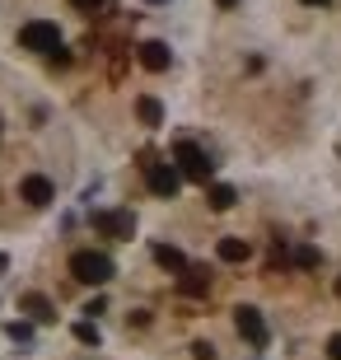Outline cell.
<instances>
[{
  "label": "cell",
  "mask_w": 341,
  "mask_h": 360,
  "mask_svg": "<svg viewBox=\"0 0 341 360\" xmlns=\"http://www.w3.org/2000/svg\"><path fill=\"white\" fill-rule=\"evenodd\" d=\"M328 356H332V360H341V333H337V337H328Z\"/></svg>",
  "instance_id": "cell-19"
},
{
  "label": "cell",
  "mask_w": 341,
  "mask_h": 360,
  "mask_svg": "<svg viewBox=\"0 0 341 360\" xmlns=\"http://www.w3.org/2000/svg\"><path fill=\"white\" fill-rule=\"evenodd\" d=\"M75 337L84 347H98V328H94V323H75Z\"/></svg>",
  "instance_id": "cell-15"
},
{
  "label": "cell",
  "mask_w": 341,
  "mask_h": 360,
  "mask_svg": "<svg viewBox=\"0 0 341 360\" xmlns=\"http://www.w3.org/2000/svg\"><path fill=\"white\" fill-rule=\"evenodd\" d=\"M304 5H332V0H304Z\"/></svg>",
  "instance_id": "cell-21"
},
{
  "label": "cell",
  "mask_w": 341,
  "mask_h": 360,
  "mask_svg": "<svg viewBox=\"0 0 341 360\" xmlns=\"http://www.w3.org/2000/svg\"><path fill=\"white\" fill-rule=\"evenodd\" d=\"M19 42H24L28 52H42V56L66 61V52H61V28L47 24V19H33V24H24V28H19Z\"/></svg>",
  "instance_id": "cell-1"
},
{
  "label": "cell",
  "mask_w": 341,
  "mask_h": 360,
  "mask_svg": "<svg viewBox=\"0 0 341 360\" xmlns=\"http://www.w3.org/2000/svg\"><path fill=\"white\" fill-rule=\"evenodd\" d=\"M178 276H183V281H178V290H183V295H206V285H210L206 267H183Z\"/></svg>",
  "instance_id": "cell-9"
},
{
  "label": "cell",
  "mask_w": 341,
  "mask_h": 360,
  "mask_svg": "<svg viewBox=\"0 0 341 360\" xmlns=\"http://www.w3.org/2000/svg\"><path fill=\"white\" fill-rule=\"evenodd\" d=\"M70 276L84 281V285H108V281H112V257L94 253V248H79V253L70 257Z\"/></svg>",
  "instance_id": "cell-2"
},
{
  "label": "cell",
  "mask_w": 341,
  "mask_h": 360,
  "mask_svg": "<svg viewBox=\"0 0 341 360\" xmlns=\"http://www.w3.org/2000/svg\"><path fill=\"white\" fill-rule=\"evenodd\" d=\"M19 197H24L28 206H52V197H56V187H52V178H42V174H33V178H24V187H19Z\"/></svg>",
  "instance_id": "cell-7"
},
{
  "label": "cell",
  "mask_w": 341,
  "mask_h": 360,
  "mask_svg": "<svg viewBox=\"0 0 341 360\" xmlns=\"http://www.w3.org/2000/svg\"><path fill=\"white\" fill-rule=\"evenodd\" d=\"M155 262H159L164 271H183V267H187V257L178 253L173 243H155Z\"/></svg>",
  "instance_id": "cell-12"
},
{
  "label": "cell",
  "mask_w": 341,
  "mask_h": 360,
  "mask_svg": "<svg viewBox=\"0 0 341 360\" xmlns=\"http://www.w3.org/2000/svg\"><path fill=\"white\" fill-rule=\"evenodd\" d=\"M19 309H24L33 323H52L56 319V314H52V300H42V295H24V300H19Z\"/></svg>",
  "instance_id": "cell-10"
},
{
  "label": "cell",
  "mask_w": 341,
  "mask_h": 360,
  "mask_svg": "<svg viewBox=\"0 0 341 360\" xmlns=\"http://www.w3.org/2000/svg\"><path fill=\"white\" fill-rule=\"evenodd\" d=\"M94 229L108 234V239H131L136 220H131V211H98L94 215Z\"/></svg>",
  "instance_id": "cell-6"
},
{
  "label": "cell",
  "mask_w": 341,
  "mask_h": 360,
  "mask_svg": "<svg viewBox=\"0 0 341 360\" xmlns=\"http://www.w3.org/2000/svg\"><path fill=\"white\" fill-rule=\"evenodd\" d=\"M206 201H210V211H229L238 201V192L229 183H210V192H206Z\"/></svg>",
  "instance_id": "cell-11"
},
{
  "label": "cell",
  "mask_w": 341,
  "mask_h": 360,
  "mask_svg": "<svg viewBox=\"0 0 341 360\" xmlns=\"http://www.w3.org/2000/svg\"><path fill=\"white\" fill-rule=\"evenodd\" d=\"M136 112H141L145 127H159V122H164V108H159V98H141V103H136Z\"/></svg>",
  "instance_id": "cell-14"
},
{
  "label": "cell",
  "mask_w": 341,
  "mask_h": 360,
  "mask_svg": "<svg viewBox=\"0 0 341 360\" xmlns=\"http://www.w3.org/2000/svg\"><path fill=\"white\" fill-rule=\"evenodd\" d=\"M295 262L300 267H318V248H295Z\"/></svg>",
  "instance_id": "cell-16"
},
{
  "label": "cell",
  "mask_w": 341,
  "mask_h": 360,
  "mask_svg": "<svg viewBox=\"0 0 341 360\" xmlns=\"http://www.w3.org/2000/svg\"><path fill=\"white\" fill-rule=\"evenodd\" d=\"M215 5H220V10H234V5H238V0H215Z\"/></svg>",
  "instance_id": "cell-20"
},
{
  "label": "cell",
  "mask_w": 341,
  "mask_h": 360,
  "mask_svg": "<svg viewBox=\"0 0 341 360\" xmlns=\"http://www.w3.org/2000/svg\"><path fill=\"white\" fill-rule=\"evenodd\" d=\"M136 52H141V66L145 70H169V61H173V52L164 47V42H141Z\"/></svg>",
  "instance_id": "cell-8"
},
{
  "label": "cell",
  "mask_w": 341,
  "mask_h": 360,
  "mask_svg": "<svg viewBox=\"0 0 341 360\" xmlns=\"http://www.w3.org/2000/svg\"><path fill=\"white\" fill-rule=\"evenodd\" d=\"M192 356H197V360H215V347H210V342H197V347H192Z\"/></svg>",
  "instance_id": "cell-17"
},
{
  "label": "cell",
  "mask_w": 341,
  "mask_h": 360,
  "mask_svg": "<svg viewBox=\"0 0 341 360\" xmlns=\"http://www.w3.org/2000/svg\"><path fill=\"white\" fill-rule=\"evenodd\" d=\"M150 5H164V0H150Z\"/></svg>",
  "instance_id": "cell-23"
},
{
  "label": "cell",
  "mask_w": 341,
  "mask_h": 360,
  "mask_svg": "<svg viewBox=\"0 0 341 360\" xmlns=\"http://www.w3.org/2000/svg\"><path fill=\"white\" fill-rule=\"evenodd\" d=\"M215 253H220V262H248V243L243 239H220V248H215Z\"/></svg>",
  "instance_id": "cell-13"
},
{
  "label": "cell",
  "mask_w": 341,
  "mask_h": 360,
  "mask_svg": "<svg viewBox=\"0 0 341 360\" xmlns=\"http://www.w3.org/2000/svg\"><path fill=\"white\" fill-rule=\"evenodd\" d=\"M145 178H150V192L155 197H178V187H183V174H178V164H145Z\"/></svg>",
  "instance_id": "cell-5"
},
{
  "label": "cell",
  "mask_w": 341,
  "mask_h": 360,
  "mask_svg": "<svg viewBox=\"0 0 341 360\" xmlns=\"http://www.w3.org/2000/svg\"><path fill=\"white\" fill-rule=\"evenodd\" d=\"M0 271H5V253H0Z\"/></svg>",
  "instance_id": "cell-22"
},
{
  "label": "cell",
  "mask_w": 341,
  "mask_h": 360,
  "mask_svg": "<svg viewBox=\"0 0 341 360\" xmlns=\"http://www.w3.org/2000/svg\"><path fill=\"white\" fill-rule=\"evenodd\" d=\"M173 164H178V174L192 178V183H210V174H215L210 155L201 146H192V141H178V146H173Z\"/></svg>",
  "instance_id": "cell-3"
},
{
  "label": "cell",
  "mask_w": 341,
  "mask_h": 360,
  "mask_svg": "<svg viewBox=\"0 0 341 360\" xmlns=\"http://www.w3.org/2000/svg\"><path fill=\"white\" fill-rule=\"evenodd\" d=\"M337 295H341V281H337Z\"/></svg>",
  "instance_id": "cell-24"
},
{
  "label": "cell",
  "mask_w": 341,
  "mask_h": 360,
  "mask_svg": "<svg viewBox=\"0 0 341 360\" xmlns=\"http://www.w3.org/2000/svg\"><path fill=\"white\" fill-rule=\"evenodd\" d=\"M75 10H84V14H94V10H103V0H70Z\"/></svg>",
  "instance_id": "cell-18"
},
{
  "label": "cell",
  "mask_w": 341,
  "mask_h": 360,
  "mask_svg": "<svg viewBox=\"0 0 341 360\" xmlns=\"http://www.w3.org/2000/svg\"><path fill=\"white\" fill-rule=\"evenodd\" d=\"M234 328H238V337H243L248 347H266V337H271V333H266V319L252 304H238L234 309Z\"/></svg>",
  "instance_id": "cell-4"
}]
</instances>
